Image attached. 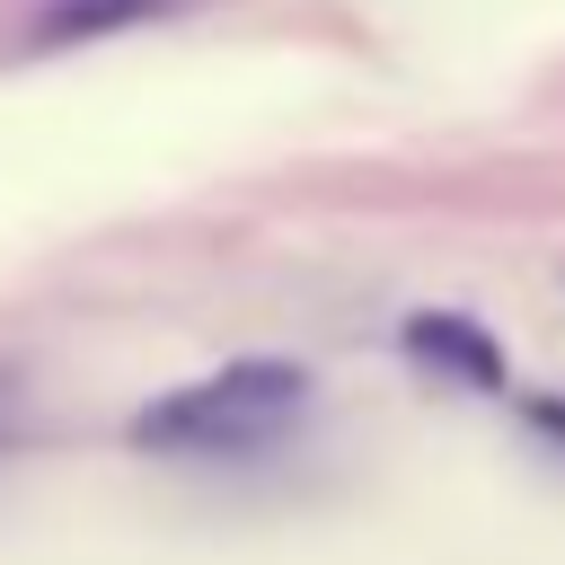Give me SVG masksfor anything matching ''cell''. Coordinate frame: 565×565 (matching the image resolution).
<instances>
[{
	"instance_id": "obj_1",
	"label": "cell",
	"mask_w": 565,
	"mask_h": 565,
	"mask_svg": "<svg viewBox=\"0 0 565 565\" xmlns=\"http://www.w3.org/2000/svg\"><path fill=\"white\" fill-rule=\"evenodd\" d=\"M309 406V371L300 362H221L150 406L124 415V441L150 450V459H221V450H256L274 441L291 415Z\"/></svg>"
},
{
	"instance_id": "obj_3",
	"label": "cell",
	"mask_w": 565,
	"mask_h": 565,
	"mask_svg": "<svg viewBox=\"0 0 565 565\" xmlns=\"http://www.w3.org/2000/svg\"><path fill=\"white\" fill-rule=\"evenodd\" d=\"M185 0H44L26 18V44L53 53V44H106V35H141L159 18H177Z\"/></svg>"
},
{
	"instance_id": "obj_4",
	"label": "cell",
	"mask_w": 565,
	"mask_h": 565,
	"mask_svg": "<svg viewBox=\"0 0 565 565\" xmlns=\"http://www.w3.org/2000/svg\"><path fill=\"white\" fill-rule=\"evenodd\" d=\"M521 415H530V424H539V433H547V441H565V397H530V406H521Z\"/></svg>"
},
{
	"instance_id": "obj_2",
	"label": "cell",
	"mask_w": 565,
	"mask_h": 565,
	"mask_svg": "<svg viewBox=\"0 0 565 565\" xmlns=\"http://www.w3.org/2000/svg\"><path fill=\"white\" fill-rule=\"evenodd\" d=\"M397 344H406L424 371H441L450 388H477V397H503V388H512L503 344H494L468 309H415V318H397Z\"/></svg>"
}]
</instances>
